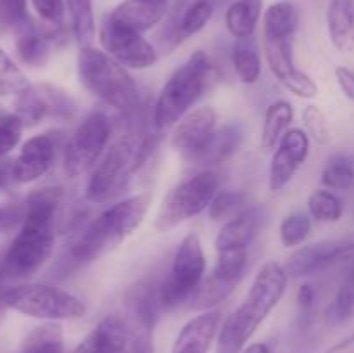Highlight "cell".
Returning a JSON list of instances; mask_svg holds the SVG:
<instances>
[{
	"instance_id": "6da1fadb",
	"label": "cell",
	"mask_w": 354,
	"mask_h": 353,
	"mask_svg": "<svg viewBox=\"0 0 354 353\" xmlns=\"http://www.w3.org/2000/svg\"><path fill=\"white\" fill-rule=\"evenodd\" d=\"M64 197L62 187H40L24 201V220L2 262L6 279H26L37 273L52 256L55 221Z\"/></svg>"
},
{
	"instance_id": "7a4b0ae2",
	"label": "cell",
	"mask_w": 354,
	"mask_h": 353,
	"mask_svg": "<svg viewBox=\"0 0 354 353\" xmlns=\"http://www.w3.org/2000/svg\"><path fill=\"white\" fill-rule=\"evenodd\" d=\"M287 280L289 275L280 263L266 262L259 269L245 300L221 324L216 353L244 352L249 339L283 298Z\"/></svg>"
},
{
	"instance_id": "3957f363",
	"label": "cell",
	"mask_w": 354,
	"mask_h": 353,
	"mask_svg": "<svg viewBox=\"0 0 354 353\" xmlns=\"http://www.w3.org/2000/svg\"><path fill=\"white\" fill-rule=\"evenodd\" d=\"M149 204L151 197L147 194H137L113 204L93 218L82 228L78 237L66 251L64 260L61 262V265H64V273L93 262L130 237L144 221Z\"/></svg>"
},
{
	"instance_id": "277c9868",
	"label": "cell",
	"mask_w": 354,
	"mask_h": 353,
	"mask_svg": "<svg viewBox=\"0 0 354 353\" xmlns=\"http://www.w3.org/2000/svg\"><path fill=\"white\" fill-rule=\"evenodd\" d=\"M158 134H128L114 142L93 168L85 197L93 204H102L120 196L130 183L133 173L147 161L159 141Z\"/></svg>"
},
{
	"instance_id": "5b68a950",
	"label": "cell",
	"mask_w": 354,
	"mask_h": 353,
	"mask_svg": "<svg viewBox=\"0 0 354 353\" xmlns=\"http://www.w3.org/2000/svg\"><path fill=\"white\" fill-rule=\"evenodd\" d=\"M78 76L86 90L123 116L140 107V93L133 76L123 64L97 47L80 48Z\"/></svg>"
},
{
	"instance_id": "8992f818",
	"label": "cell",
	"mask_w": 354,
	"mask_h": 353,
	"mask_svg": "<svg viewBox=\"0 0 354 353\" xmlns=\"http://www.w3.org/2000/svg\"><path fill=\"white\" fill-rule=\"evenodd\" d=\"M214 66L204 51H196L182 66L173 71L159 92L154 104V128L165 132L173 128L197 100L206 93L213 80Z\"/></svg>"
},
{
	"instance_id": "52a82bcc",
	"label": "cell",
	"mask_w": 354,
	"mask_h": 353,
	"mask_svg": "<svg viewBox=\"0 0 354 353\" xmlns=\"http://www.w3.org/2000/svg\"><path fill=\"white\" fill-rule=\"evenodd\" d=\"M0 298L6 308L41 320H73L86 311L78 296L48 284H21L2 291Z\"/></svg>"
},
{
	"instance_id": "ba28073f",
	"label": "cell",
	"mask_w": 354,
	"mask_h": 353,
	"mask_svg": "<svg viewBox=\"0 0 354 353\" xmlns=\"http://www.w3.org/2000/svg\"><path fill=\"white\" fill-rule=\"evenodd\" d=\"M220 175L213 170H203L197 175L176 183L171 190H168L159 206L156 227L159 230H169L209 210L214 196L220 192Z\"/></svg>"
},
{
	"instance_id": "9c48e42d",
	"label": "cell",
	"mask_w": 354,
	"mask_h": 353,
	"mask_svg": "<svg viewBox=\"0 0 354 353\" xmlns=\"http://www.w3.org/2000/svg\"><path fill=\"white\" fill-rule=\"evenodd\" d=\"M206 272V256L203 242L196 232H190L178 244L168 275L159 284V300L162 308H176L192 301L199 291Z\"/></svg>"
},
{
	"instance_id": "30bf717a",
	"label": "cell",
	"mask_w": 354,
	"mask_h": 353,
	"mask_svg": "<svg viewBox=\"0 0 354 353\" xmlns=\"http://www.w3.org/2000/svg\"><path fill=\"white\" fill-rule=\"evenodd\" d=\"M111 121L104 113H92L78 125L64 145V173L78 179L97 166L111 138Z\"/></svg>"
},
{
	"instance_id": "8fae6325",
	"label": "cell",
	"mask_w": 354,
	"mask_h": 353,
	"mask_svg": "<svg viewBox=\"0 0 354 353\" xmlns=\"http://www.w3.org/2000/svg\"><path fill=\"white\" fill-rule=\"evenodd\" d=\"M248 269V249L218 253V260L207 277H204L199 291L192 298L194 310L209 311L232 296Z\"/></svg>"
},
{
	"instance_id": "7c38bea8",
	"label": "cell",
	"mask_w": 354,
	"mask_h": 353,
	"mask_svg": "<svg viewBox=\"0 0 354 353\" xmlns=\"http://www.w3.org/2000/svg\"><path fill=\"white\" fill-rule=\"evenodd\" d=\"M99 42L102 51L120 64L130 69H147L158 62V51L144 35L114 23L106 14L99 28Z\"/></svg>"
},
{
	"instance_id": "4fadbf2b",
	"label": "cell",
	"mask_w": 354,
	"mask_h": 353,
	"mask_svg": "<svg viewBox=\"0 0 354 353\" xmlns=\"http://www.w3.org/2000/svg\"><path fill=\"white\" fill-rule=\"evenodd\" d=\"M346 262H354V234L303 246L289 256L283 269L289 277L303 279Z\"/></svg>"
},
{
	"instance_id": "5bb4252c",
	"label": "cell",
	"mask_w": 354,
	"mask_h": 353,
	"mask_svg": "<svg viewBox=\"0 0 354 353\" xmlns=\"http://www.w3.org/2000/svg\"><path fill=\"white\" fill-rule=\"evenodd\" d=\"M265 57L279 83L301 99H315L318 85L294 62V38H263Z\"/></svg>"
},
{
	"instance_id": "9a60e30c",
	"label": "cell",
	"mask_w": 354,
	"mask_h": 353,
	"mask_svg": "<svg viewBox=\"0 0 354 353\" xmlns=\"http://www.w3.org/2000/svg\"><path fill=\"white\" fill-rule=\"evenodd\" d=\"M310 135L303 128H290L273 152L268 173V189L272 192L286 189L310 154Z\"/></svg>"
},
{
	"instance_id": "2e32d148",
	"label": "cell",
	"mask_w": 354,
	"mask_h": 353,
	"mask_svg": "<svg viewBox=\"0 0 354 353\" xmlns=\"http://www.w3.org/2000/svg\"><path fill=\"white\" fill-rule=\"evenodd\" d=\"M75 113V102L62 90L52 85L31 87L26 93L19 96L16 102V116L24 127L40 123L45 118L68 120Z\"/></svg>"
},
{
	"instance_id": "e0dca14e",
	"label": "cell",
	"mask_w": 354,
	"mask_h": 353,
	"mask_svg": "<svg viewBox=\"0 0 354 353\" xmlns=\"http://www.w3.org/2000/svg\"><path fill=\"white\" fill-rule=\"evenodd\" d=\"M218 130V114L211 106H203L187 113L173 128L171 145L182 152L187 161L196 159L204 151Z\"/></svg>"
},
{
	"instance_id": "ac0fdd59",
	"label": "cell",
	"mask_w": 354,
	"mask_h": 353,
	"mask_svg": "<svg viewBox=\"0 0 354 353\" xmlns=\"http://www.w3.org/2000/svg\"><path fill=\"white\" fill-rule=\"evenodd\" d=\"M55 141L50 134L33 135L21 147L14 159V179L17 183H30L44 176L55 159Z\"/></svg>"
},
{
	"instance_id": "d6986e66",
	"label": "cell",
	"mask_w": 354,
	"mask_h": 353,
	"mask_svg": "<svg viewBox=\"0 0 354 353\" xmlns=\"http://www.w3.org/2000/svg\"><path fill=\"white\" fill-rule=\"evenodd\" d=\"M214 14V7L209 0H192L185 9L173 14L171 19L162 28V51H173L187 38L194 37L209 24Z\"/></svg>"
},
{
	"instance_id": "ffe728a7",
	"label": "cell",
	"mask_w": 354,
	"mask_h": 353,
	"mask_svg": "<svg viewBox=\"0 0 354 353\" xmlns=\"http://www.w3.org/2000/svg\"><path fill=\"white\" fill-rule=\"evenodd\" d=\"M265 221V210L261 206H251L242 210L234 218L227 220L214 239L216 253L249 249Z\"/></svg>"
},
{
	"instance_id": "44dd1931",
	"label": "cell",
	"mask_w": 354,
	"mask_h": 353,
	"mask_svg": "<svg viewBox=\"0 0 354 353\" xmlns=\"http://www.w3.org/2000/svg\"><path fill=\"white\" fill-rule=\"evenodd\" d=\"M168 0H123L109 12V17L120 26L144 35L165 19Z\"/></svg>"
},
{
	"instance_id": "7402d4cb",
	"label": "cell",
	"mask_w": 354,
	"mask_h": 353,
	"mask_svg": "<svg viewBox=\"0 0 354 353\" xmlns=\"http://www.w3.org/2000/svg\"><path fill=\"white\" fill-rule=\"evenodd\" d=\"M16 52L24 64L31 68L44 66L50 57L52 47L62 37V26L41 28L31 21L28 26L16 31Z\"/></svg>"
},
{
	"instance_id": "603a6c76",
	"label": "cell",
	"mask_w": 354,
	"mask_h": 353,
	"mask_svg": "<svg viewBox=\"0 0 354 353\" xmlns=\"http://www.w3.org/2000/svg\"><path fill=\"white\" fill-rule=\"evenodd\" d=\"M85 341L90 353H133V331L118 315H106Z\"/></svg>"
},
{
	"instance_id": "cb8c5ba5",
	"label": "cell",
	"mask_w": 354,
	"mask_h": 353,
	"mask_svg": "<svg viewBox=\"0 0 354 353\" xmlns=\"http://www.w3.org/2000/svg\"><path fill=\"white\" fill-rule=\"evenodd\" d=\"M218 327H220L218 311H204L190 318L176 336L171 353H207L220 331Z\"/></svg>"
},
{
	"instance_id": "d4e9b609",
	"label": "cell",
	"mask_w": 354,
	"mask_h": 353,
	"mask_svg": "<svg viewBox=\"0 0 354 353\" xmlns=\"http://www.w3.org/2000/svg\"><path fill=\"white\" fill-rule=\"evenodd\" d=\"M244 125L239 123V121L223 125L221 128H218L216 134L209 141V144L204 147V151L190 163H196V165L204 166V168L221 165V163L230 159L239 151L242 141H244Z\"/></svg>"
},
{
	"instance_id": "484cf974",
	"label": "cell",
	"mask_w": 354,
	"mask_h": 353,
	"mask_svg": "<svg viewBox=\"0 0 354 353\" xmlns=\"http://www.w3.org/2000/svg\"><path fill=\"white\" fill-rule=\"evenodd\" d=\"M327 30L339 52L354 48V0H330L327 7Z\"/></svg>"
},
{
	"instance_id": "4316f807",
	"label": "cell",
	"mask_w": 354,
	"mask_h": 353,
	"mask_svg": "<svg viewBox=\"0 0 354 353\" xmlns=\"http://www.w3.org/2000/svg\"><path fill=\"white\" fill-rule=\"evenodd\" d=\"M263 12V0H234L225 12V26L237 38L254 37Z\"/></svg>"
},
{
	"instance_id": "83f0119b",
	"label": "cell",
	"mask_w": 354,
	"mask_h": 353,
	"mask_svg": "<svg viewBox=\"0 0 354 353\" xmlns=\"http://www.w3.org/2000/svg\"><path fill=\"white\" fill-rule=\"evenodd\" d=\"M294 120V107L289 100L279 99L266 107L261 130V149L265 152L275 151L280 138L290 130Z\"/></svg>"
},
{
	"instance_id": "f1b7e54d",
	"label": "cell",
	"mask_w": 354,
	"mask_h": 353,
	"mask_svg": "<svg viewBox=\"0 0 354 353\" xmlns=\"http://www.w3.org/2000/svg\"><path fill=\"white\" fill-rule=\"evenodd\" d=\"M299 12L290 2H275L263 12V38H294Z\"/></svg>"
},
{
	"instance_id": "f546056e",
	"label": "cell",
	"mask_w": 354,
	"mask_h": 353,
	"mask_svg": "<svg viewBox=\"0 0 354 353\" xmlns=\"http://www.w3.org/2000/svg\"><path fill=\"white\" fill-rule=\"evenodd\" d=\"M232 62L237 78L245 85H254L261 76V55L254 37L237 38L232 47Z\"/></svg>"
},
{
	"instance_id": "4dcf8cb0",
	"label": "cell",
	"mask_w": 354,
	"mask_h": 353,
	"mask_svg": "<svg viewBox=\"0 0 354 353\" xmlns=\"http://www.w3.org/2000/svg\"><path fill=\"white\" fill-rule=\"evenodd\" d=\"M71 19V31L80 48L92 47L95 38V14L93 0H66Z\"/></svg>"
},
{
	"instance_id": "1f68e13d",
	"label": "cell",
	"mask_w": 354,
	"mask_h": 353,
	"mask_svg": "<svg viewBox=\"0 0 354 353\" xmlns=\"http://www.w3.org/2000/svg\"><path fill=\"white\" fill-rule=\"evenodd\" d=\"M351 318H354V265L325 310V322L332 327L346 324Z\"/></svg>"
},
{
	"instance_id": "d6a6232c",
	"label": "cell",
	"mask_w": 354,
	"mask_h": 353,
	"mask_svg": "<svg viewBox=\"0 0 354 353\" xmlns=\"http://www.w3.org/2000/svg\"><path fill=\"white\" fill-rule=\"evenodd\" d=\"M21 353H64L62 327L57 322L35 327L24 339Z\"/></svg>"
},
{
	"instance_id": "836d02e7",
	"label": "cell",
	"mask_w": 354,
	"mask_h": 353,
	"mask_svg": "<svg viewBox=\"0 0 354 353\" xmlns=\"http://www.w3.org/2000/svg\"><path fill=\"white\" fill-rule=\"evenodd\" d=\"M322 185L328 190H349L354 187V159L344 152L328 158L322 172Z\"/></svg>"
},
{
	"instance_id": "e575fe53",
	"label": "cell",
	"mask_w": 354,
	"mask_h": 353,
	"mask_svg": "<svg viewBox=\"0 0 354 353\" xmlns=\"http://www.w3.org/2000/svg\"><path fill=\"white\" fill-rule=\"evenodd\" d=\"M308 211L320 224H335L344 215V203L334 190L318 189L308 197Z\"/></svg>"
},
{
	"instance_id": "d590c367",
	"label": "cell",
	"mask_w": 354,
	"mask_h": 353,
	"mask_svg": "<svg viewBox=\"0 0 354 353\" xmlns=\"http://www.w3.org/2000/svg\"><path fill=\"white\" fill-rule=\"evenodd\" d=\"M31 83L23 69L0 48V96H23L31 89Z\"/></svg>"
},
{
	"instance_id": "8d00e7d4",
	"label": "cell",
	"mask_w": 354,
	"mask_h": 353,
	"mask_svg": "<svg viewBox=\"0 0 354 353\" xmlns=\"http://www.w3.org/2000/svg\"><path fill=\"white\" fill-rule=\"evenodd\" d=\"M313 230V218L304 213H290L280 224V242L286 248L301 246Z\"/></svg>"
},
{
	"instance_id": "74e56055",
	"label": "cell",
	"mask_w": 354,
	"mask_h": 353,
	"mask_svg": "<svg viewBox=\"0 0 354 353\" xmlns=\"http://www.w3.org/2000/svg\"><path fill=\"white\" fill-rule=\"evenodd\" d=\"M248 194L244 190H220L209 204V217L213 220H230L245 210Z\"/></svg>"
},
{
	"instance_id": "f35d334b",
	"label": "cell",
	"mask_w": 354,
	"mask_h": 353,
	"mask_svg": "<svg viewBox=\"0 0 354 353\" xmlns=\"http://www.w3.org/2000/svg\"><path fill=\"white\" fill-rule=\"evenodd\" d=\"M30 23L28 0H0V26L19 31Z\"/></svg>"
},
{
	"instance_id": "ab89813d",
	"label": "cell",
	"mask_w": 354,
	"mask_h": 353,
	"mask_svg": "<svg viewBox=\"0 0 354 353\" xmlns=\"http://www.w3.org/2000/svg\"><path fill=\"white\" fill-rule=\"evenodd\" d=\"M303 125L304 132L310 135V138H313L318 144H325L328 141V123L325 114L322 113L320 107L306 106L303 109Z\"/></svg>"
},
{
	"instance_id": "60d3db41",
	"label": "cell",
	"mask_w": 354,
	"mask_h": 353,
	"mask_svg": "<svg viewBox=\"0 0 354 353\" xmlns=\"http://www.w3.org/2000/svg\"><path fill=\"white\" fill-rule=\"evenodd\" d=\"M23 121L16 114L0 118V158L9 154L21 141L23 134Z\"/></svg>"
},
{
	"instance_id": "b9f144b4",
	"label": "cell",
	"mask_w": 354,
	"mask_h": 353,
	"mask_svg": "<svg viewBox=\"0 0 354 353\" xmlns=\"http://www.w3.org/2000/svg\"><path fill=\"white\" fill-rule=\"evenodd\" d=\"M35 12L50 26H62L66 14V0H30Z\"/></svg>"
},
{
	"instance_id": "7bdbcfd3",
	"label": "cell",
	"mask_w": 354,
	"mask_h": 353,
	"mask_svg": "<svg viewBox=\"0 0 354 353\" xmlns=\"http://www.w3.org/2000/svg\"><path fill=\"white\" fill-rule=\"evenodd\" d=\"M335 80L341 87L342 93L354 102V71L348 66H339L335 68Z\"/></svg>"
},
{
	"instance_id": "ee69618b",
	"label": "cell",
	"mask_w": 354,
	"mask_h": 353,
	"mask_svg": "<svg viewBox=\"0 0 354 353\" xmlns=\"http://www.w3.org/2000/svg\"><path fill=\"white\" fill-rule=\"evenodd\" d=\"M315 298H317V293H315V287L311 284L304 282L303 286H299L297 289V305L303 311H310L315 305Z\"/></svg>"
},
{
	"instance_id": "f6af8a7d",
	"label": "cell",
	"mask_w": 354,
	"mask_h": 353,
	"mask_svg": "<svg viewBox=\"0 0 354 353\" xmlns=\"http://www.w3.org/2000/svg\"><path fill=\"white\" fill-rule=\"evenodd\" d=\"M324 353H354V332L349 334L348 338L341 339L339 343L332 345L330 348L325 350Z\"/></svg>"
},
{
	"instance_id": "bcb514c9",
	"label": "cell",
	"mask_w": 354,
	"mask_h": 353,
	"mask_svg": "<svg viewBox=\"0 0 354 353\" xmlns=\"http://www.w3.org/2000/svg\"><path fill=\"white\" fill-rule=\"evenodd\" d=\"M242 353H272V352H270V348L265 345V343H252V345L245 346Z\"/></svg>"
},
{
	"instance_id": "7dc6e473",
	"label": "cell",
	"mask_w": 354,
	"mask_h": 353,
	"mask_svg": "<svg viewBox=\"0 0 354 353\" xmlns=\"http://www.w3.org/2000/svg\"><path fill=\"white\" fill-rule=\"evenodd\" d=\"M3 280H6V273H3L2 262H0V296H2V284H3ZM0 307H3V305H2V298H0Z\"/></svg>"
}]
</instances>
